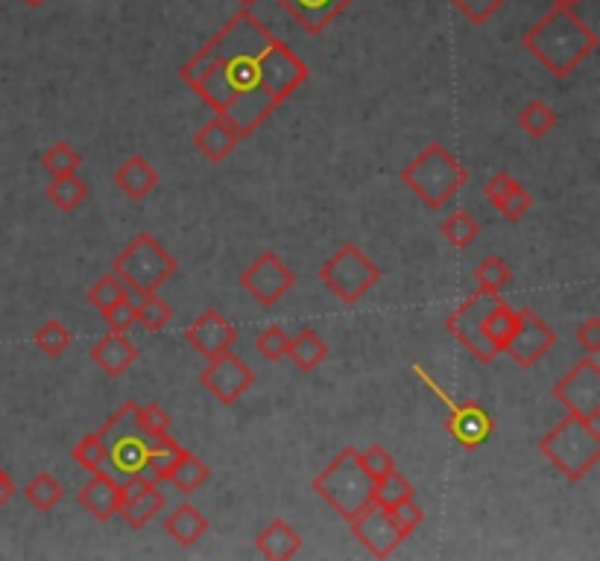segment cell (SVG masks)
Segmentation results:
<instances>
[{"label":"cell","mask_w":600,"mask_h":561,"mask_svg":"<svg viewBox=\"0 0 600 561\" xmlns=\"http://www.w3.org/2000/svg\"><path fill=\"white\" fill-rule=\"evenodd\" d=\"M179 77L217 118L249 138L308 82L310 68L252 9H243L182 65Z\"/></svg>","instance_id":"obj_1"},{"label":"cell","mask_w":600,"mask_h":561,"mask_svg":"<svg viewBox=\"0 0 600 561\" xmlns=\"http://www.w3.org/2000/svg\"><path fill=\"white\" fill-rule=\"evenodd\" d=\"M522 44L554 77L566 79L598 51V33L571 9L554 7L522 35Z\"/></svg>","instance_id":"obj_2"},{"label":"cell","mask_w":600,"mask_h":561,"mask_svg":"<svg viewBox=\"0 0 600 561\" xmlns=\"http://www.w3.org/2000/svg\"><path fill=\"white\" fill-rule=\"evenodd\" d=\"M539 451L568 483H580L600 462V427L594 421L568 416L542 436Z\"/></svg>","instance_id":"obj_3"},{"label":"cell","mask_w":600,"mask_h":561,"mask_svg":"<svg viewBox=\"0 0 600 561\" xmlns=\"http://www.w3.org/2000/svg\"><path fill=\"white\" fill-rule=\"evenodd\" d=\"M402 182L430 211H439L469 182V170L443 144H428L411 164H404Z\"/></svg>","instance_id":"obj_4"},{"label":"cell","mask_w":600,"mask_h":561,"mask_svg":"<svg viewBox=\"0 0 600 561\" xmlns=\"http://www.w3.org/2000/svg\"><path fill=\"white\" fill-rule=\"evenodd\" d=\"M310 485L343 520L358 518L375 497V480L360 468L358 448H343Z\"/></svg>","instance_id":"obj_5"},{"label":"cell","mask_w":600,"mask_h":561,"mask_svg":"<svg viewBox=\"0 0 600 561\" xmlns=\"http://www.w3.org/2000/svg\"><path fill=\"white\" fill-rule=\"evenodd\" d=\"M100 439L106 444V465L114 471V480L129 483L135 476L144 474L146 457L155 444V436H150L138 421V404L127 400L103 427Z\"/></svg>","instance_id":"obj_6"},{"label":"cell","mask_w":600,"mask_h":561,"mask_svg":"<svg viewBox=\"0 0 600 561\" xmlns=\"http://www.w3.org/2000/svg\"><path fill=\"white\" fill-rule=\"evenodd\" d=\"M176 257L153 238V234H138L118 257H114V275L123 280V287L141 296L159 293L176 273Z\"/></svg>","instance_id":"obj_7"},{"label":"cell","mask_w":600,"mask_h":561,"mask_svg":"<svg viewBox=\"0 0 600 561\" xmlns=\"http://www.w3.org/2000/svg\"><path fill=\"white\" fill-rule=\"evenodd\" d=\"M319 280L335 293L343 305H358L360 298L367 296L369 289L381 280V270L367 252H360L354 243H346L328 257L323 270H319Z\"/></svg>","instance_id":"obj_8"},{"label":"cell","mask_w":600,"mask_h":561,"mask_svg":"<svg viewBox=\"0 0 600 561\" xmlns=\"http://www.w3.org/2000/svg\"><path fill=\"white\" fill-rule=\"evenodd\" d=\"M498 301H501V298H498L495 293H483V289H478V293H472V296L466 298V301H460V305L446 316V331L451 333L474 360L487 363V366L489 363H495L498 351L495 345L487 340L483 322H487L489 310H492Z\"/></svg>","instance_id":"obj_9"},{"label":"cell","mask_w":600,"mask_h":561,"mask_svg":"<svg viewBox=\"0 0 600 561\" xmlns=\"http://www.w3.org/2000/svg\"><path fill=\"white\" fill-rule=\"evenodd\" d=\"M413 372L419 374L422 383H425L437 398L446 400L448 413H451V416H448V433H451V439H455L460 448L474 451V448H480L483 442H489V436L495 433V418L489 416L487 409L480 407V404H474V400H463V404L451 400L446 395V389L437 386V381H434L422 366H413Z\"/></svg>","instance_id":"obj_10"},{"label":"cell","mask_w":600,"mask_h":561,"mask_svg":"<svg viewBox=\"0 0 600 561\" xmlns=\"http://www.w3.org/2000/svg\"><path fill=\"white\" fill-rule=\"evenodd\" d=\"M554 398L568 409V416L583 421H600V366L594 354L583 358L575 369H568L554 386Z\"/></svg>","instance_id":"obj_11"},{"label":"cell","mask_w":600,"mask_h":561,"mask_svg":"<svg viewBox=\"0 0 600 561\" xmlns=\"http://www.w3.org/2000/svg\"><path fill=\"white\" fill-rule=\"evenodd\" d=\"M296 284V275L275 252H261L252 264L240 273V287L255 298L261 307H275Z\"/></svg>","instance_id":"obj_12"},{"label":"cell","mask_w":600,"mask_h":561,"mask_svg":"<svg viewBox=\"0 0 600 561\" xmlns=\"http://www.w3.org/2000/svg\"><path fill=\"white\" fill-rule=\"evenodd\" d=\"M515 314L519 319H515L513 337L504 345V354H510L522 369H531L557 345V333L550 331V324L531 307H515Z\"/></svg>","instance_id":"obj_13"},{"label":"cell","mask_w":600,"mask_h":561,"mask_svg":"<svg viewBox=\"0 0 600 561\" xmlns=\"http://www.w3.org/2000/svg\"><path fill=\"white\" fill-rule=\"evenodd\" d=\"M352 524V532L358 538L360 544L367 547L369 553L375 556V559H386V556H393L399 547L407 541L399 524L393 520V515L381 506H367V509L360 512L358 518L349 520Z\"/></svg>","instance_id":"obj_14"},{"label":"cell","mask_w":600,"mask_h":561,"mask_svg":"<svg viewBox=\"0 0 600 561\" xmlns=\"http://www.w3.org/2000/svg\"><path fill=\"white\" fill-rule=\"evenodd\" d=\"M199 383L215 395L220 404H234L243 392L255 383V372L238 358L232 351H226L220 358L208 360V366L199 374Z\"/></svg>","instance_id":"obj_15"},{"label":"cell","mask_w":600,"mask_h":561,"mask_svg":"<svg viewBox=\"0 0 600 561\" xmlns=\"http://www.w3.org/2000/svg\"><path fill=\"white\" fill-rule=\"evenodd\" d=\"M185 340H188V345L197 354H203L206 360H215L226 354V351H232L234 340H238V328L226 316L217 314V310H206L185 331Z\"/></svg>","instance_id":"obj_16"},{"label":"cell","mask_w":600,"mask_h":561,"mask_svg":"<svg viewBox=\"0 0 600 561\" xmlns=\"http://www.w3.org/2000/svg\"><path fill=\"white\" fill-rule=\"evenodd\" d=\"M164 509V494L159 492V485L135 476L123 483V503H120V518L127 520L129 529H144L150 520Z\"/></svg>","instance_id":"obj_17"},{"label":"cell","mask_w":600,"mask_h":561,"mask_svg":"<svg viewBox=\"0 0 600 561\" xmlns=\"http://www.w3.org/2000/svg\"><path fill=\"white\" fill-rule=\"evenodd\" d=\"M354 0H279V7L308 35H323Z\"/></svg>","instance_id":"obj_18"},{"label":"cell","mask_w":600,"mask_h":561,"mask_svg":"<svg viewBox=\"0 0 600 561\" xmlns=\"http://www.w3.org/2000/svg\"><path fill=\"white\" fill-rule=\"evenodd\" d=\"M123 503V483L106 471H95V476L79 488V506L97 520H112Z\"/></svg>","instance_id":"obj_19"},{"label":"cell","mask_w":600,"mask_h":561,"mask_svg":"<svg viewBox=\"0 0 600 561\" xmlns=\"http://www.w3.org/2000/svg\"><path fill=\"white\" fill-rule=\"evenodd\" d=\"M487 199L498 208V213L504 217L506 222H519L524 213L533 208V196L522 187V182H515L510 173H495L492 179L483 187Z\"/></svg>","instance_id":"obj_20"},{"label":"cell","mask_w":600,"mask_h":561,"mask_svg":"<svg viewBox=\"0 0 600 561\" xmlns=\"http://www.w3.org/2000/svg\"><path fill=\"white\" fill-rule=\"evenodd\" d=\"M91 360L103 369L109 377H120L138 360V345L127 333H106L91 345Z\"/></svg>","instance_id":"obj_21"},{"label":"cell","mask_w":600,"mask_h":561,"mask_svg":"<svg viewBox=\"0 0 600 561\" xmlns=\"http://www.w3.org/2000/svg\"><path fill=\"white\" fill-rule=\"evenodd\" d=\"M255 550L270 561H287L302 550V536L282 518H273L255 538Z\"/></svg>","instance_id":"obj_22"},{"label":"cell","mask_w":600,"mask_h":561,"mask_svg":"<svg viewBox=\"0 0 600 561\" xmlns=\"http://www.w3.org/2000/svg\"><path fill=\"white\" fill-rule=\"evenodd\" d=\"M114 185L123 190L127 199L132 202H144L146 196L153 194L155 185H159V173L150 162H146L144 155H132L127 162L120 164L118 173H114Z\"/></svg>","instance_id":"obj_23"},{"label":"cell","mask_w":600,"mask_h":561,"mask_svg":"<svg viewBox=\"0 0 600 561\" xmlns=\"http://www.w3.org/2000/svg\"><path fill=\"white\" fill-rule=\"evenodd\" d=\"M194 144H197V150L206 155L208 162L220 164V162H226V158H229L234 150H238L240 135L234 132L232 127H229V123H226L223 118H217L199 129L197 138H194Z\"/></svg>","instance_id":"obj_24"},{"label":"cell","mask_w":600,"mask_h":561,"mask_svg":"<svg viewBox=\"0 0 600 561\" xmlns=\"http://www.w3.org/2000/svg\"><path fill=\"white\" fill-rule=\"evenodd\" d=\"M164 529H167V536L176 541L179 547H194L197 541H203V536L208 532V518L197 506H190V503H182L173 509V515L164 520Z\"/></svg>","instance_id":"obj_25"},{"label":"cell","mask_w":600,"mask_h":561,"mask_svg":"<svg viewBox=\"0 0 600 561\" xmlns=\"http://www.w3.org/2000/svg\"><path fill=\"white\" fill-rule=\"evenodd\" d=\"M208 476H211V471H208L206 462L199 460L197 453H190L182 448L176 462H173L167 476H164V483H173L182 494H194L197 488H203V485L208 483Z\"/></svg>","instance_id":"obj_26"},{"label":"cell","mask_w":600,"mask_h":561,"mask_svg":"<svg viewBox=\"0 0 600 561\" xmlns=\"http://www.w3.org/2000/svg\"><path fill=\"white\" fill-rule=\"evenodd\" d=\"M287 358L293 360V366L299 369V372H314L317 366H323L328 358V345L326 340L319 337L317 331H299L287 345Z\"/></svg>","instance_id":"obj_27"},{"label":"cell","mask_w":600,"mask_h":561,"mask_svg":"<svg viewBox=\"0 0 600 561\" xmlns=\"http://www.w3.org/2000/svg\"><path fill=\"white\" fill-rule=\"evenodd\" d=\"M47 199H51L59 211L65 213L77 211L79 205L88 199V185L79 179L77 173H74V176H53V182L47 185Z\"/></svg>","instance_id":"obj_28"},{"label":"cell","mask_w":600,"mask_h":561,"mask_svg":"<svg viewBox=\"0 0 600 561\" xmlns=\"http://www.w3.org/2000/svg\"><path fill=\"white\" fill-rule=\"evenodd\" d=\"M24 497L33 509L53 512L62 503V497H65V488H62V483L53 474H39L24 485Z\"/></svg>","instance_id":"obj_29"},{"label":"cell","mask_w":600,"mask_h":561,"mask_svg":"<svg viewBox=\"0 0 600 561\" xmlns=\"http://www.w3.org/2000/svg\"><path fill=\"white\" fill-rule=\"evenodd\" d=\"M515 319H519L515 307L504 305V301H498V305L489 310L487 322H483V333H487V340L495 345L498 354H504V345L510 342V337H513L515 331Z\"/></svg>","instance_id":"obj_30"},{"label":"cell","mask_w":600,"mask_h":561,"mask_svg":"<svg viewBox=\"0 0 600 561\" xmlns=\"http://www.w3.org/2000/svg\"><path fill=\"white\" fill-rule=\"evenodd\" d=\"M413 497V485L411 480L402 474V471H390L386 476H381V480H375V497H372V503L375 506H381V509H395L399 503L411 501Z\"/></svg>","instance_id":"obj_31"},{"label":"cell","mask_w":600,"mask_h":561,"mask_svg":"<svg viewBox=\"0 0 600 561\" xmlns=\"http://www.w3.org/2000/svg\"><path fill=\"white\" fill-rule=\"evenodd\" d=\"M179 442H173L171 436H164V439H155V444L150 448V457H146V465H144V480H150V483H164V476H167V471H171V465L176 462V457H179Z\"/></svg>","instance_id":"obj_32"},{"label":"cell","mask_w":600,"mask_h":561,"mask_svg":"<svg viewBox=\"0 0 600 561\" xmlns=\"http://www.w3.org/2000/svg\"><path fill=\"white\" fill-rule=\"evenodd\" d=\"M474 284H478V289H483V293H501V289H506L510 284H513V270L506 266L504 257L498 255H489L483 257L478 264V270H474Z\"/></svg>","instance_id":"obj_33"},{"label":"cell","mask_w":600,"mask_h":561,"mask_svg":"<svg viewBox=\"0 0 600 561\" xmlns=\"http://www.w3.org/2000/svg\"><path fill=\"white\" fill-rule=\"evenodd\" d=\"M519 127L531 138H545L550 129L557 127V111L550 109L545 100H531L519 114Z\"/></svg>","instance_id":"obj_34"},{"label":"cell","mask_w":600,"mask_h":561,"mask_svg":"<svg viewBox=\"0 0 600 561\" xmlns=\"http://www.w3.org/2000/svg\"><path fill=\"white\" fill-rule=\"evenodd\" d=\"M135 316H138V324H144L150 333H159L167 328V322H171V305L164 301L159 293H150V296H141L135 305Z\"/></svg>","instance_id":"obj_35"},{"label":"cell","mask_w":600,"mask_h":561,"mask_svg":"<svg viewBox=\"0 0 600 561\" xmlns=\"http://www.w3.org/2000/svg\"><path fill=\"white\" fill-rule=\"evenodd\" d=\"M478 234H480L478 220H474L469 211H463V208L451 213V217L443 222V238H446L455 249H469L474 240H478Z\"/></svg>","instance_id":"obj_36"},{"label":"cell","mask_w":600,"mask_h":561,"mask_svg":"<svg viewBox=\"0 0 600 561\" xmlns=\"http://www.w3.org/2000/svg\"><path fill=\"white\" fill-rule=\"evenodd\" d=\"M33 340L47 358H62V354L70 349L74 337H70V331L59 322V319H47L44 324H39V331L33 333Z\"/></svg>","instance_id":"obj_37"},{"label":"cell","mask_w":600,"mask_h":561,"mask_svg":"<svg viewBox=\"0 0 600 561\" xmlns=\"http://www.w3.org/2000/svg\"><path fill=\"white\" fill-rule=\"evenodd\" d=\"M42 164L51 176H74V173H79L83 158H79V153L68 144V141H59V144H53L51 150L42 155Z\"/></svg>","instance_id":"obj_38"},{"label":"cell","mask_w":600,"mask_h":561,"mask_svg":"<svg viewBox=\"0 0 600 561\" xmlns=\"http://www.w3.org/2000/svg\"><path fill=\"white\" fill-rule=\"evenodd\" d=\"M74 462L86 471H103L106 468V444L100 439V430L97 433H88L86 439H79L77 448H74Z\"/></svg>","instance_id":"obj_39"},{"label":"cell","mask_w":600,"mask_h":561,"mask_svg":"<svg viewBox=\"0 0 600 561\" xmlns=\"http://www.w3.org/2000/svg\"><path fill=\"white\" fill-rule=\"evenodd\" d=\"M123 296H127V287H123V280H120L118 275H103V278L97 280V284H91V289L86 293L88 305L97 307L100 314H103L106 307H112L114 301H120Z\"/></svg>","instance_id":"obj_40"},{"label":"cell","mask_w":600,"mask_h":561,"mask_svg":"<svg viewBox=\"0 0 600 561\" xmlns=\"http://www.w3.org/2000/svg\"><path fill=\"white\" fill-rule=\"evenodd\" d=\"M258 354L264 360H270V363H279L282 358H287V345H291V337H287V331H284L282 324H270V328H264L261 331V337H258Z\"/></svg>","instance_id":"obj_41"},{"label":"cell","mask_w":600,"mask_h":561,"mask_svg":"<svg viewBox=\"0 0 600 561\" xmlns=\"http://www.w3.org/2000/svg\"><path fill=\"white\" fill-rule=\"evenodd\" d=\"M451 7L460 12L463 18H469L472 24L483 26L489 18H495L501 9H504L506 0H448Z\"/></svg>","instance_id":"obj_42"},{"label":"cell","mask_w":600,"mask_h":561,"mask_svg":"<svg viewBox=\"0 0 600 561\" xmlns=\"http://www.w3.org/2000/svg\"><path fill=\"white\" fill-rule=\"evenodd\" d=\"M100 316H103V322L109 324V331L112 333H127L132 331V324H138L135 305H132L127 296L120 298V301H114L112 307H106Z\"/></svg>","instance_id":"obj_43"},{"label":"cell","mask_w":600,"mask_h":561,"mask_svg":"<svg viewBox=\"0 0 600 561\" xmlns=\"http://www.w3.org/2000/svg\"><path fill=\"white\" fill-rule=\"evenodd\" d=\"M358 462L372 480H381V476H386L395 468V460L381 444H369L367 451H358Z\"/></svg>","instance_id":"obj_44"},{"label":"cell","mask_w":600,"mask_h":561,"mask_svg":"<svg viewBox=\"0 0 600 561\" xmlns=\"http://www.w3.org/2000/svg\"><path fill=\"white\" fill-rule=\"evenodd\" d=\"M138 421L144 427L146 433L155 436V439H164L171 436V416L164 413L162 404H146V407H138Z\"/></svg>","instance_id":"obj_45"},{"label":"cell","mask_w":600,"mask_h":561,"mask_svg":"<svg viewBox=\"0 0 600 561\" xmlns=\"http://www.w3.org/2000/svg\"><path fill=\"white\" fill-rule=\"evenodd\" d=\"M390 515H393V520L399 524V529H402L404 536L411 538L416 529L422 527V520H425V512H422V506L416 501H404L399 503L395 509H390Z\"/></svg>","instance_id":"obj_46"},{"label":"cell","mask_w":600,"mask_h":561,"mask_svg":"<svg viewBox=\"0 0 600 561\" xmlns=\"http://www.w3.org/2000/svg\"><path fill=\"white\" fill-rule=\"evenodd\" d=\"M577 342L583 345L589 354H598L600 351V319L598 316H589L586 322L577 324V331H575Z\"/></svg>","instance_id":"obj_47"},{"label":"cell","mask_w":600,"mask_h":561,"mask_svg":"<svg viewBox=\"0 0 600 561\" xmlns=\"http://www.w3.org/2000/svg\"><path fill=\"white\" fill-rule=\"evenodd\" d=\"M15 483H12V476L7 474V471H3V465H0V509H3V506H7L9 501H12V497H15Z\"/></svg>","instance_id":"obj_48"},{"label":"cell","mask_w":600,"mask_h":561,"mask_svg":"<svg viewBox=\"0 0 600 561\" xmlns=\"http://www.w3.org/2000/svg\"><path fill=\"white\" fill-rule=\"evenodd\" d=\"M554 7H563V9H575L577 3H583V0H550Z\"/></svg>","instance_id":"obj_49"},{"label":"cell","mask_w":600,"mask_h":561,"mask_svg":"<svg viewBox=\"0 0 600 561\" xmlns=\"http://www.w3.org/2000/svg\"><path fill=\"white\" fill-rule=\"evenodd\" d=\"M26 7H33V9H39V7H44V3H47V0H24Z\"/></svg>","instance_id":"obj_50"},{"label":"cell","mask_w":600,"mask_h":561,"mask_svg":"<svg viewBox=\"0 0 600 561\" xmlns=\"http://www.w3.org/2000/svg\"><path fill=\"white\" fill-rule=\"evenodd\" d=\"M240 3H243V9H252L258 3V0H240Z\"/></svg>","instance_id":"obj_51"}]
</instances>
